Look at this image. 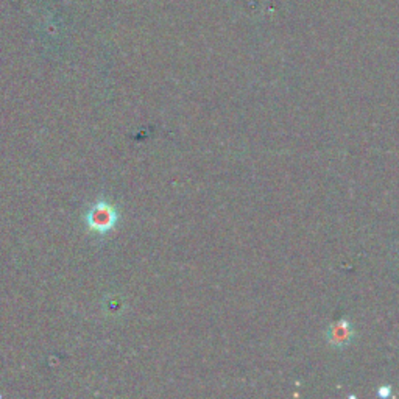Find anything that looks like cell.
<instances>
[{
	"label": "cell",
	"mask_w": 399,
	"mask_h": 399,
	"mask_svg": "<svg viewBox=\"0 0 399 399\" xmlns=\"http://www.w3.org/2000/svg\"><path fill=\"white\" fill-rule=\"evenodd\" d=\"M84 225L86 229L92 234L97 236H106L113 231L116 225L118 223V214L117 208L103 198L92 203L89 209L84 212Z\"/></svg>",
	"instance_id": "6da1fadb"
}]
</instances>
